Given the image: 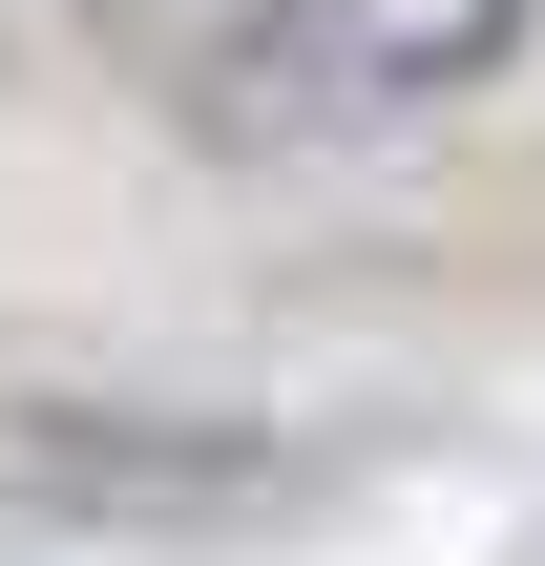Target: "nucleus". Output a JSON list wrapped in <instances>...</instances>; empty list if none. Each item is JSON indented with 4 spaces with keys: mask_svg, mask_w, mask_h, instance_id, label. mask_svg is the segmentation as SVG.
<instances>
[{
    "mask_svg": "<svg viewBox=\"0 0 545 566\" xmlns=\"http://www.w3.org/2000/svg\"><path fill=\"white\" fill-rule=\"evenodd\" d=\"M525 21L545 0H210L189 63H168V105L231 168H315V147H399L462 84H504Z\"/></svg>",
    "mask_w": 545,
    "mask_h": 566,
    "instance_id": "obj_1",
    "label": "nucleus"
}]
</instances>
